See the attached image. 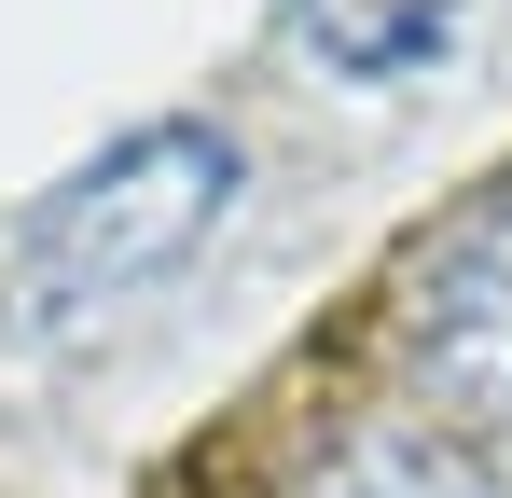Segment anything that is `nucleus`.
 Listing matches in <instances>:
<instances>
[{"label": "nucleus", "instance_id": "1", "mask_svg": "<svg viewBox=\"0 0 512 498\" xmlns=\"http://www.w3.org/2000/svg\"><path fill=\"white\" fill-rule=\"evenodd\" d=\"M222 208H236V139H222V125H194V111L125 125L111 153H84L28 222H14V249H0V305H14L28 332H70V319H97V305L180 277V263L208 249Z\"/></svg>", "mask_w": 512, "mask_h": 498}, {"label": "nucleus", "instance_id": "2", "mask_svg": "<svg viewBox=\"0 0 512 498\" xmlns=\"http://www.w3.org/2000/svg\"><path fill=\"white\" fill-rule=\"evenodd\" d=\"M402 374L457 429H512V194L471 208L443 249L402 277Z\"/></svg>", "mask_w": 512, "mask_h": 498}, {"label": "nucleus", "instance_id": "3", "mask_svg": "<svg viewBox=\"0 0 512 498\" xmlns=\"http://www.w3.org/2000/svg\"><path fill=\"white\" fill-rule=\"evenodd\" d=\"M291 498H471V443H443L429 415H333L291 457Z\"/></svg>", "mask_w": 512, "mask_h": 498}, {"label": "nucleus", "instance_id": "4", "mask_svg": "<svg viewBox=\"0 0 512 498\" xmlns=\"http://www.w3.org/2000/svg\"><path fill=\"white\" fill-rule=\"evenodd\" d=\"M457 14H471V0H291L305 56L333 83H416L429 56L457 42Z\"/></svg>", "mask_w": 512, "mask_h": 498}]
</instances>
